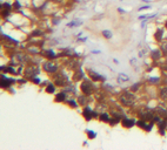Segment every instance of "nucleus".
I'll list each match as a JSON object with an SVG mask.
<instances>
[{
    "label": "nucleus",
    "mask_w": 167,
    "mask_h": 150,
    "mask_svg": "<svg viewBox=\"0 0 167 150\" xmlns=\"http://www.w3.org/2000/svg\"><path fill=\"white\" fill-rule=\"evenodd\" d=\"M81 89H83L84 94H86V95L91 94V93H92V90H93V88H92V83H91V82H88V81H84V82H83V84H81Z\"/></svg>",
    "instance_id": "nucleus-1"
},
{
    "label": "nucleus",
    "mask_w": 167,
    "mask_h": 150,
    "mask_svg": "<svg viewBox=\"0 0 167 150\" xmlns=\"http://www.w3.org/2000/svg\"><path fill=\"white\" fill-rule=\"evenodd\" d=\"M132 100H133V95H132V94H128V93H126V94L121 98V102L124 103V104H126V105H129V104L132 103Z\"/></svg>",
    "instance_id": "nucleus-2"
},
{
    "label": "nucleus",
    "mask_w": 167,
    "mask_h": 150,
    "mask_svg": "<svg viewBox=\"0 0 167 150\" xmlns=\"http://www.w3.org/2000/svg\"><path fill=\"white\" fill-rule=\"evenodd\" d=\"M44 67H45V70L48 72V73H54L55 70L58 69V67L54 64H51V62H46L45 65H44Z\"/></svg>",
    "instance_id": "nucleus-3"
},
{
    "label": "nucleus",
    "mask_w": 167,
    "mask_h": 150,
    "mask_svg": "<svg viewBox=\"0 0 167 150\" xmlns=\"http://www.w3.org/2000/svg\"><path fill=\"white\" fill-rule=\"evenodd\" d=\"M140 117H141L143 120H152L153 113L151 110H144V111H141V114H140Z\"/></svg>",
    "instance_id": "nucleus-4"
},
{
    "label": "nucleus",
    "mask_w": 167,
    "mask_h": 150,
    "mask_svg": "<svg viewBox=\"0 0 167 150\" xmlns=\"http://www.w3.org/2000/svg\"><path fill=\"white\" fill-rule=\"evenodd\" d=\"M13 81H14V80H12V79H7L5 75H3V77H1V87L6 88V87L10 86Z\"/></svg>",
    "instance_id": "nucleus-5"
},
{
    "label": "nucleus",
    "mask_w": 167,
    "mask_h": 150,
    "mask_svg": "<svg viewBox=\"0 0 167 150\" xmlns=\"http://www.w3.org/2000/svg\"><path fill=\"white\" fill-rule=\"evenodd\" d=\"M39 73V69L38 68H36V67H30L27 70H26V75H30V76H36V74H38Z\"/></svg>",
    "instance_id": "nucleus-6"
},
{
    "label": "nucleus",
    "mask_w": 167,
    "mask_h": 150,
    "mask_svg": "<svg viewBox=\"0 0 167 150\" xmlns=\"http://www.w3.org/2000/svg\"><path fill=\"white\" fill-rule=\"evenodd\" d=\"M134 120H128V119H124L122 120V126L126 127V128H131L134 126Z\"/></svg>",
    "instance_id": "nucleus-7"
},
{
    "label": "nucleus",
    "mask_w": 167,
    "mask_h": 150,
    "mask_svg": "<svg viewBox=\"0 0 167 150\" xmlns=\"http://www.w3.org/2000/svg\"><path fill=\"white\" fill-rule=\"evenodd\" d=\"M84 116H85L87 120H91V119L93 117V111H91L90 108H86V109L84 110Z\"/></svg>",
    "instance_id": "nucleus-8"
},
{
    "label": "nucleus",
    "mask_w": 167,
    "mask_h": 150,
    "mask_svg": "<svg viewBox=\"0 0 167 150\" xmlns=\"http://www.w3.org/2000/svg\"><path fill=\"white\" fill-rule=\"evenodd\" d=\"M66 99V95L64 94V93H60V94H58L57 96H55V101H64Z\"/></svg>",
    "instance_id": "nucleus-9"
},
{
    "label": "nucleus",
    "mask_w": 167,
    "mask_h": 150,
    "mask_svg": "<svg viewBox=\"0 0 167 150\" xmlns=\"http://www.w3.org/2000/svg\"><path fill=\"white\" fill-rule=\"evenodd\" d=\"M90 75L92 76V79H93V80H96V81H98V80H101V75H99V74H96V73H93V72H90Z\"/></svg>",
    "instance_id": "nucleus-10"
},
{
    "label": "nucleus",
    "mask_w": 167,
    "mask_h": 150,
    "mask_svg": "<svg viewBox=\"0 0 167 150\" xmlns=\"http://www.w3.org/2000/svg\"><path fill=\"white\" fill-rule=\"evenodd\" d=\"M160 94H161V98L167 101V88H162L160 90Z\"/></svg>",
    "instance_id": "nucleus-11"
},
{
    "label": "nucleus",
    "mask_w": 167,
    "mask_h": 150,
    "mask_svg": "<svg viewBox=\"0 0 167 150\" xmlns=\"http://www.w3.org/2000/svg\"><path fill=\"white\" fill-rule=\"evenodd\" d=\"M154 37H155L156 40H161V37H162V29H158Z\"/></svg>",
    "instance_id": "nucleus-12"
},
{
    "label": "nucleus",
    "mask_w": 167,
    "mask_h": 150,
    "mask_svg": "<svg viewBox=\"0 0 167 150\" xmlns=\"http://www.w3.org/2000/svg\"><path fill=\"white\" fill-rule=\"evenodd\" d=\"M152 58H153V59H159V58H160V52H159V50L152 52Z\"/></svg>",
    "instance_id": "nucleus-13"
},
{
    "label": "nucleus",
    "mask_w": 167,
    "mask_h": 150,
    "mask_svg": "<svg viewBox=\"0 0 167 150\" xmlns=\"http://www.w3.org/2000/svg\"><path fill=\"white\" fill-rule=\"evenodd\" d=\"M102 34H104V37L107 38V39H111V38H112V33H111L110 31H104Z\"/></svg>",
    "instance_id": "nucleus-14"
},
{
    "label": "nucleus",
    "mask_w": 167,
    "mask_h": 150,
    "mask_svg": "<svg viewBox=\"0 0 167 150\" xmlns=\"http://www.w3.org/2000/svg\"><path fill=\"white\" fill-rule=\"evenodd\" d=\"M46 92L47 93H53L54 92V86L53 84H48V87L46 88Z\"/></svg>",
    "instance_id": "nucleus-15"
},
{
    "label": "nucleus",
    "mask_w": 167,
    "mask_h": 150,
    "mask_svg": "<svg viewBox=\"0 0 167 150\" xmlns=\"http://www.w3.org/2000/svg\"><path fill=\"white\" fill-rule=\"evenodd\" d=\"M87 135H88L90 138H94V137L96 136V134L94 133V131H92V130H88V131H87Z\"/></svg>",
    "instance_id": "nucleus-16"
},
{
    "label": "nucleus",
    "mask_w": 167,
    "mask_h": 150,
    "mask_svg": "<svg viewBox=\"0 0 167 150\" xmlns=\"http://www.w3.org/2000/svg\"><path fill=\"white\" fill-rule=\"evenodd\" d=\"M81 77H83V72L81 70H79V73L75 74V76H74V80H80Z\"/></svg>",
    "instance_id": "nucleus-17"
},
{
    "label": "nucleus",
    "mask_w": 167,
    "mask_h": 150,
    "mask_svg": "<svg viewBox=\"0 0 167 150\" xmlns=\"http://www.w3.org/2000/svg\"><path fill=\"white\" fill-rule=\"evenodd\" d=\"M100 120L101 121H108V115H107V114H101V115H100Z\"/></svg>",
    "instance_id": "nucleus-18"
},
{
    "label": "nucleus",
    "mask_w": 167,
    "mask_h": 150,
    "mask_svg": "<svg viewBox=\"0 0 167 150\" xmlns=\"http://www.w3.org/2000/svg\"><path fill=\"white\" fill-rule=\"evenodd\" d=\"M47 56H50V59H54L55 58V54L52 50H48L47 52Z\"/></svg>",
    "instance_id": "nucleus-19"
},
{
    "label": "nucleus",
    "mask_w": 167,
    "mask_h": 150,
    "mask_svg": "<svg viewBox=\"0 0 167 150\" xmlns=\"http://www.w3.org/2000/svg\"><path fill=\"white\" fill-rule=\"evenodd\" d=\"M138 126L141 127V128H146V123H145L144 121H139V122H138Z\"/></svg>",
    "instance_id": "nucleus-20"
},
{
    "label": "nucleus",
    "mask_w": 167,
    "mask_h": 150,
    "mask_svg": "<svg viewBox=\"0 0 167 150\" xmlns=\"http://www.w3.org/2000/svg\"><path fill=\"white\" fill-rule=\"evenodd\" d=\"M159 126H160V128H165V127H166V122H165V121L160 122V124H159Z\"/></svg>",
    "instance_id": "nucleus-21"
},
{
    "label": "nucleus",
    "mask_w": 167,
    "mask_h": 150,
    "mask_svg": "<svg viewBox=\"0 0 167 150\" xmlns=\"http://www.w3.org/2000/svg\"><path fill=\"white\" fill-rule=\"evenodd\" d=\"M69 103H71V105H72V107H77V105H78V104H77L74 101H69Z\"/></svg>",
    "instance_id": "nucleus-22"
},
{
    "label": "nucleus",
    "mask_w": 167,
    "mask_h": 150,
    "mask_svg": "<svg viewBox=\"0 0 167 150\" xmlns=\"http://www.w3.org/2000/svg\"><path fill=\"white\" fill-rule=\"evenodd\" d=\"M162 50H164L165 53H167V45H164V46H162Z\"/></svg>",
    "instance_id": "nucleus-23"
},
{
    "label": "nucleus",
    "mask_w": 167,
    "mask_h": 150,
    "mask_svg": "<svg viewBox=\"0 0 167 150\" xmlns=\"http://www.w3.org/2000/svg\"><path fill=\"white\" fill-rule=\"evenodd\" d=\"M7 72H11V73H14V69L11 67V68H7Z\"/></svg>",
    "instance_id": "nucleus-24"
},
{
    "label": "nucleus",
    "mask_w": 167,
    "mask_h": 150,
    "mask_svg": "<svg viewBox=\"0 0 167 150\" xmlns=\"http://www.w3.org/2000/svg\"><path fill=\"white\" fill-rule=\"evenodd\" d=\"M33 82H34V83H39L40 80H39V79H33Z\"/></svg>",
    "instance_id": "nucleus-25"
},
{
    "label": "nucleus",
    "mask_w": 167,
    "mask_h": 150,
    "mask_svg": "<svg viewBox=\"0 0 167 150\" xmlns=\"http://www.w3.org/2000/svg\"><path fill=\"white\" fill-rule=\"evenodd\" d=\"M33 35H40V31H36L33 33Z\"/></svg>",
    "instance_id": "nucleus-26"
},
{
    "label": "nucleus",
    "mask_w": 167,
    "mask_h": 150,
    "mask_svg": "<svg viewBox=\"0 0 167 150\" xmlns=\"http://www.w3.org/2000/svg\"><path fill=\"white\" fill-rule=\"evenodd\" d=\"M151 81L152 82H158V81H159V79H151Z\"/></svg>",
    "instance_id": "nucleus-27"
},
{
    "label": "nucleus",
    "mask_w": 167,
    "mask_h": 150,
    "mask_svg": "<svg viewBox=\"0 0 167 150\" xmlns=\"http://www.w3.org/2000/svg\"><path fill=\"white\" fill-rule=\"evenodd\" d=\"M14 7H15V8H19V3H15V5H14Z\"/></svg>",
    "instance_id": "nucleus-28"
},
{
    "label": "nucleus",
    "mask_w": 167,
    "mask_h": 150,
    "mask_svg": "<svg viewBox=\"0 0 167 150\" xmlns=\"http://www.w3.org/2000/svg\"><path fill=\"white\" fill-rule=\"evenodd\" d=\"M166 27H167V22H166Z\"/></svg>",
    "instance_id": "nucleus-29"
}]
</instances>
